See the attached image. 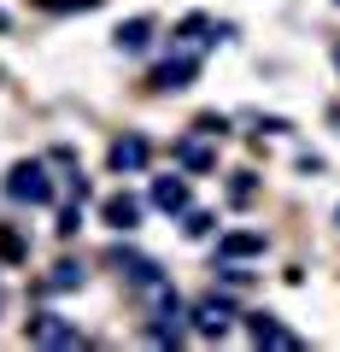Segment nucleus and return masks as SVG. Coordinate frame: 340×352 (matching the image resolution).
<instances>
[{
    "instance_id": "f257e3e1",
    "label": "nucleus",
    "mask_w": 340,
    "mask_h": 352,
    "mask_svg": "<svg viewBox=\"0 0 340 352\" xmlns=\"http://www.w3.org/2000/svg\"><path fill=\"white\" fill-rule=\"evenodd\" d=\"M6 194H12L18 206H47V200H53V176H47V164H36V159L12 164V170H6Z\"/></svg>"
},
{
    "instance_id": "f03ea898",
    "label": "nucleus",
    "mask_w": 340,
    "mask_h": 352,
    "mask_svg": "<svg viewBox=\"0 0 340 352\" xmlns=\"http://www.w3.org/2000/svg\"><path fill=\"white\" fill-rule=\"evenodd\" d=\"M24 340L30 346H82V329L71 317H59V311H36L30 329H24Z\"/></svg>"
},
{
    "instance_id": "7ed1b4c3",
    "label": "nucleus",
    "mask_w": 340,
    "mask_h": 352,
    "mask_svg": "<svg viewBox=\"0 0 340 352\" xmlns=\"http://www.w3.org/2000/svg\"><path fill=\"white\" fill-rule=\"evenodd\" d=\"M194 76H200V53H170V59H164L159 71L147 76V88H159V94H177V88H188Z\"/></svg>"
},
{
    "instance_id": "20e7f679",
    "label": "nucleus",
    "mask_w": 340,
    "mask_h": 352,
    "mask_svg": "<svg viewBox=\"0 0 340 352\" xmlns=\"http://www.w3.org/2000/svg\"><path fill=\"white\" fill-rule=\"evenodd\" d=\"M229 317H235V300H229V294H212V300L194 305V335L223 340V335H229Z\"/></svg>"
},
{
    "instance_id": "39448f33",
    "label": "nucleus",
    "mask_w": 340,
    "mask_h": 352,
    "mask_svg": "<svg viewBox=\"0 0 340 352\" xmlns=\"http://www.w3.org/2000/svg\"><path fill=\"white\" fill-rule=\"evenodd\" d=\"M217 36H229V30H217ZM217 36H212V18L194 12V18H182V24H177V36H170V53H200L205 41H217Z\"/></svg>"
},
{
    "instance_id": "423d86ee",
    "label": "nucleus",
    "mask_w": 340,
    "mask_h": 352,
    "mask_svg": "<svg viewBox=\"0 0 340 352\" xmlns=\"http://www.w3.org/2000/svg\"><path fill=\"white\" fill-rule=\"evenodd\" d=\"M106 159H112V170H129V176H135V170H147L152 147H147V135H117Z\"/></svg>"
},
{
    "instance_id": "0eeeda50",
    "label": "nucleus",
    "mask_w": 340,
    "mask_h": 352,
    "mask_svg": "<svg viewBox=\"0 0 340 352\" xmlns=\"http://www.w3.org/2000/svg\"><path fill=\"white\" fill-rule=\"evenodd\" d=\"M247 329H252V340H258V346H288V352H299V346H305V340L293 335V329H282V323H276L270 311L247 317Z\"/></svg>"
},
{
    "instance_id": "6e6552de",
    "label": "nucleus",
    "mask_w": 340,
    "mask_h": 352,
    "mask_svg": "<svg viewBox=\"0 0 340 352\" xmlns=\"http://www.w3.org/2000/svg\"><path fill=\"white\" fill-rule=\"evenodd\" d=\"M170 159H177L182 170H212V164H217V147H212V135H188V141L170 147Z\"/></svg>"
},
{
    "instance_id": "1a4fd4ad",
    "label": "nucleus",
    "mask_w": 340,
    "mask_h": 352,
    "mask_svg": "<svg viewBox=\"0 0 340 352\" xmlns=\"http://www.w3.org/2000/svg\"><path fill=\"white\" fill-rule=\"evenodd\" d=\"M152 206L159 212H188V182L182 176H152Z\"/></svg>"
},
{
    "instance_id": "9d476101",
    "label": "nucleus",
    "mask_w": 340,
    "mask_h": 352,
    "mask_svg": "<svg viewBox=\"0 0 340 352\" xmlns=\"http://www.w3.org/2000/svg\"><path fill=\"white\" fill-rule=\"evenodd\" d=\"M252 252H264V235L258 229H235V235L217 241V258H252Z\"/></svg>"
},
{
    "instance_id": "9b49d317",
    "label": "nucleus",
    "mask_w": 340,
    "mask_h": 352,
    "mask_svg": "<svg viewBox=\"0 0 340 352\" xmlns=\"http://www.w3.org/2000/svg\"><path fill=\"white\" fill-rule=\"evenodd\" d=\"M100 217H106L112 229H135V223H141V200H129V194H112V200L100 206Z\"/></svg>"
},
{
    "instance_id": "f8f14e48",
    "label": "nucleus",
    "mask_w": 340,
    "mask_h": 352,
    "mask_svg": "<svg viewBox=\"0 0 340 352\" xmlns=\"http://www.w3.org/2000/svg\"><path fill=\"white\" fill-rule=\"evenodd\" d=\"M117 47H124V53H147L152 47V18H129V24H117Z\"/></svg>"
},
{
    "instance_id": "ddd939ff",
    "label": "nucleus",
    "mask_w": 340,
    "mask_h": 352,
    "mask_svg": "<svg viewBox=\"0 0 340 352\" xmlns=\"http://www.w3.org/2000/svg\"><path fill=\"white\" fill-rule=\"evenodd\" d=\"M41 288H47V294H65V288H82V264L59 258V264H53V276L41 282Z\"/></svg>"
},
{
    "instance_id": "4468645a",
    "label": "nucleus",
    "mask_w": 340,
    "mask_h": 352,
    "mask_svg": "<svg viewBox=\"0 0 340 352\" xmlns=\"http://www.w3.org/2000/svg\"><path fill=\"white\" fill-rule=\"evenodd\" d=\"M0 258H30V247H24V235H18V229H6V223H0Z\"/></svg>"
},
{
    "instance_id": "2eb2a0df",
    "label": "nucleus",
    "mask_w": 340,
    "mask_h": 352,
    "mask_svg": "<svg viewBox=\"0 0 340 352\" xmlns=\"http://www.w3.org/2000/svg\"><path fill=\"white\" fill-rule=\"evenodd\" d=\"M41 12H89V6H100V0H36Z\"/></svg>"
},
{
    "instance_id": "dca6fc26",
    "label": "nucleus",
    "mask_w": 340,
    "mask_h": 352,
    "mask_svg": "<svg viewBox=\"0 0 340 352\" xmlns=\"http://www.w3.org/2000/svg\"><path fill=\"white\" fill-rule=\"evenodd\" d=\"M194 129H200V135H212V141H223V129H229V118H217V112H205V118H200V124H194Z\"/></svg>"
},
{
    "instance_id": "f3484780",
    "label": "nucleus",
    "mask_w": 340,
    "mask_h": 352,
    "mask_svg": "<svg viewBox=\"0 0 340 352\" xmlns=\"http://www.w3.org/2000/svg\"><path fill=\"white\" fill-rule=\"evenodd\" d=\"M212 223H217L212 212H188V235H212Z\"/></svg>"
},
{
    "instance_id": "a211bd4d",
    "label": "nucleus",
    "mask_w": 340,
    "mask_h": 352,
    "mask_svg": "<svg viewBox=\"0 0 340 352\" xmlns=\"http://www.w3.org/2000/svg\"><path fill=\"white\" fill-rule=\"evenodd\" d=\"M229 194H235V200H252V170H240L235 182H229Z\"/></svg>"
},
{
    "instance_id": "6ab92c4d",
    "label": "nucleus",
    "mask_w": 340,
    "mask_h": 352,
    "mask_svg": "<svg viewBox=\"0 0 340 352\" xmlns=\"http://www.w3.org/2000/svg\"><path fill=\"white\" fill-rule=\"evenodd\" d=\"M335 59H340V47H335Z\"/></svg>"
},
{
    "instance_id": "aec40b11",
    "label": "nucleus",
    "mask_w": 340,
    "mask_h": 352,
    "mask_svg": "<svg viewBox=\"0 0 340 352\" xmlns=\"http://www.w3.org/2000/svg\"><path fill=\"white\" fill-rule=\"evenodd\" d=\"M335 6H340V0H335Z\"/></svg>"
}]
</instances>
